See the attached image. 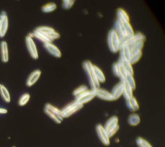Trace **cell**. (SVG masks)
Masks as SVG:
<instances>
[{"instance_id":"30","label":"cell","mask_w":165,"mask_h":147,"mask_svg":"<svg viewBox=\"0 0 165 147\" xmlns=\"http://www.w3.org/2000/svg\"><path fill=\"white\" fill-rule=\"evenodd\" d=\"M136 144L138 147H153L148 141L142 137H137L136 139Z\"/></svg>"},{"instance_id":"21","label":"cell","mask_w":165,"mask_h":147,"mask_svg":"<svg viewBox=\"0 0 165 147\" xmlns=\"http://www.w3.org/2000/svg\"><path fill=\"white\" fill-rule=\"evenodd\" d=\"M141 118L139 115L137 113H132L131 115H129L128 119V124L132 127H136L140 123Z\"/></svg>"},{"instance_id":"18","label":"cell","mask_w":165,"mask_h":147,"mask_svg":"<svg viewBox=\"0 0 165 147\" xmlns=\"http://www.w3.org/2000/svg\"><path fill=\"white\" fill-rule=\"evenodd\" d=\"M123 83H124V88H123V91L122 96H123L126 101H128L129 99H130L132 97H134L133 95L134 90L132 89L131 87L129 86L128 84H127L125 82H124Z\"/></svg>"},{"instance_id":"15","label":"cell","mask_w":165,"mask_h":147,"mask_svg":"<svg viewBox=\"0 0 165 147\" xmlns=\"http://www.w3.org/2000/svg\"><path fill=\"white\" fill-rule=\"evenodd\" d=\"M41 75V71L40 70H35L30 75L27 80H26V84L28 87L33 86L37 82Z\"/></svg>"},{"instance_id":"7","label":"cell","mask_w":165,"mask_h":147,"mask_svg":"<svg viewBox=\"0 0 165 147\" xmlns=\"http://www.w3.org/2000/svg\"><path fill=\"white\" fill-rule=\"evenodd\" d=\"M25 40L26 47H27L28 51L32 58L34 60L38 59L39 55L38 49L33 38L30 35H28L27 37H26Z\"/></svg>"},{"instance_id":"3","label":"cell","mask_w":165,"mask_h":147,"mask_svg":"<svg viewBox=\"0 0 165 147\" xmlns=\"http://www.w3.org/2000/svg\"><path fill=\"white\" fill-rule=\"evenodd\" d=\"M107 44L112 53H116L119 51L120 46L119 38L113 29H111L108 33Z\"/></svg>"},{"instance_id":"24","label":"cell","mask_w":165,"mask_h":147,"mask_svg":"<svg viewBox=\"0 0 165 147\" xmlns=\"http://www.w3.org/2000/svg\"><path fill=\"white\" fill-rule=\"evenodd\" d=\"M0 94L1 95V97L7 103L10 102V95L8 89L5 88L4 86L0 84Z\"/></svg>"},{"instance_id":"28","label":"cell","mask_w":165,"mask_h":147,"mask_svg":"<svg viewBox=\"0 0 165 147\" xmlns=\"http://www.w3.org/2000/svg\"><path fill=\"white\" fill-rule=\"evenodd\" d=\"M142 55H143L142 51H139L137 53L131 54V56H130V60H129V62H130L132 65L136 64L137 62L139 61V60L142 57Z\"/></svg>"},{"instance_id":"10","label":"cell","mask_w":165,"mask_h":147,"mask_svg":"<svg viewBox=\"0 0 165 147\" xmlns=\"http://www.w3.org/2000/svg\"><path fill=\"white\" fill-rule=\"evenodd\" d=\"M119 127V119L117 116H112L107 121L104 128L106 131L109 134L110 132L114 130L116 128Z\"/></svg>"},{"instance_id":"9","label":"cell","mask_w":165,"mask_h":147,"mask_svg":"<svg viewBox=\"0 0 165 147\" xmlns=\"http://www.w3.org/2000/svg\"><path fill=\"white\" fill-rule=\"evenodd\" d=\"M94 94L95 95V97H98L101 100L106 101H113V97H112L111 93L105 89H101V88H97L93 89Z\"/></svg>"},{"instance_id":"35","label":"cell","mask_w":165,"mask_h":147,"mask_svg":"<svg viewBox=\"0 0 165 147\" xmlns=\"http://www.w3.org/2000/svg\"><path fill=\"white\" fill-rule=\"evenodd\" d=\"M0 25H1V20H0Z\"/></svg>"},{"instance_id":"29","label":"cell","mask_w":165,"mask_h":147,"mask_svg":"<svg viewBox=\"0 0 165 147\" xmlns=\"http://www.w3.org/2000/svg\"><path fill=\"white\" fill-rule=\"evenodd\" d=\"M123 24V25L125 27V31L127 32V34L128 35V37H132L134 36L135 34V32L134 29L132 28V27L131 24L130 23V22H122Z\"/></svg>"},{"instance_id":"6","label":"cell","mask_w":165,"mask_h":147,"mask_svg":"<svg viewBox=\"0 0 165 147\" xmlns=\"http://www.w3.org/2000/svg\"><path fill=\"white\" fill-rule=\"evenodd\" d=\"M112 71L114 76L119 78L121 82H125V78L127 75V73L126 72L121 63L117 62L112 65Z\"/></svg>"},{"instance_id":"2","label":"cell","mask_w":165,"mask_h":147,"mask_svg":"<svg viewBox=\"0 0 165 147\" xmlns=\"http://www.w3.org/2000/svg\"><path fill=\"white\" fill-rule=\"evenodd\" d=\"M44 112L47 114V115L49 116L57 124L61 123L62 121H63L64 117L61 110L52 104H47L45 106Z\"/></svg>"},{"instance_id":"13","label":"cell","mask_w":165,"mask_h":147,"mask_svg":"<svg viewBox=\"0 0 165 147\" xmlns=\"http://www.w3.org/2000/svg\"><path fill=\"white\" fill-rule=\"evenodd\" d=\"M119 61H129L131 56V52L128 46H123L119 48Z\"/></svg>"},{"instance_id":"1","label":"cell","mask_w":165,"mask_h":147,"mask_svg":"<svg viewBox=\"0 0 165 147\" xmlns=\"http://www.w3.org/2000/svg\"><path fill=\"white\" fill-rule=\"evenodd\" d=\"M83 68L84 71L86 73L87 79L91 87V89H95L97 88H100V83L98 82L96 79V77L95 75L94 70V65L92 63L89 61L86 60L83 63Z\"/></svg>"},{"instance_id":"34","label":"cell","mask_w":165,"mask_h":147,"mask_svg":"<svg viewBox=\"0 0 165 147\" xmlns=\"http://www.w3.org/2000/svg\"><path fill=\"white\" fill-rule=\"evenodd\" d=\"M7 110L4 108H0V113H7Z\"/></svg>"},{"instance_id":"8","label":"cell","mask_w":165,"mask_h":147,"mask_svg":"<svg viewBox=\"0 0 165 147\" xmlns=\"http://www.w3.org/2000/svg\"><path fill=\"white\" fill-rule=\"evenodd\" d=\"M95 97V95L92 89H88V90L83 92L82 94L76 98V101L84 105L92 101Z\"/></svg>"},{"instance_id":"32","label":"cell","mask_w":165,"mask_h":147,"mask_svg":"<svg viewBox=\"0 0 165 147\" xmlns=\"http://www.w3.org/2000/svg\"><path fill=\"white\" fill-rule=\"evenodd\" d=\"M30 97H31V96H30L29 94H25L24 95H23L19 98V106H24V105H25L30 100Z\"/></svg>"},{"instance_id":"11","label":"cell","mask_w":165,"mask_h":147,"mask_svg":"<svg viewBox=\"0 0 165 147\" xmlns=\"http://www.w3.org/2000/svg\"><path fill=\"white\" fill-rule=\"evenodd\" d=\"M44 47L47 51L51 55L56 58H61L62 54L59 48L54 45L52 43H47L44 44Z\"/></svg>"},{"instance_id":"23","label":"cell","mask_w":165,"mask_h":147,"mask_svg":"<svg viewBox=\"0 0 165 147\" xmlns=\"http://www.w3.org/2000/svg\"><path fill=\"white\" fill-rule=\"evenodd\" d=\"M34 31L40 32V33L45 35L46 37H48V36L51 33H52L53 32H54L55 30L52 27H50L42 26V27H39L36 29Z\"/></svg>"},{"instance_id":"27","label":"cell","mask_w":165,"mask_h":147,"mask_svg":"<svg viewBox=\"0 0 165 147\" xmlns=\"http://www.w3.org/2000/svg\"><path fill=\"white\" fill-rule=\"evenodd\" d=\"M125 82L128 84L130 86L132 89L134 90L136 88V80H135L134 77L132 75H130V74H127V77L125 78Z\"/></svg>"},{"instance_id":"5","label":"cell","mask_w":165,"mask_h":147,"mask_svg":"<svg viewBox=\"0 0 165 147\" xmlns=\"http://www.w3.org/2000/svg\"><path fill=\"white\" fill-rule=\"evenodd\" d=\"M96 132L97 135L100 139L101 143L105 146H109L110 144V137L107 132L104 129V127L101 124H99L96 126Z\"/></svg>"},{"instance_id":"12","label":"cell","mask_w":165,"mask_h":147,"mask_svg":"<svg viewBox=\"0 0 165 147\" xmlns=\"http://www.w3.org/2000/svg\"><path fill=\"white\" fill-rule=\"evenodd\" d=\"M123 88H124V83L123 82H119L118 84L113 87L112 91H111V94H112V97H113L114 101L119 99V98L123 95Z\"/></svg>"},{"instance_id":"14","label":"cell","mask_w":165,"mask_h":147,"mask_svg":"<svg viewBox=\"0 0 165 147\" xmlns=\"http://www.w3.org/2000/svg\"><path fill=\"white\" fill-rule=\"evenodd\" d=\"M1 25H0V37L3 38L5 35L7 31L8 27V20L6 14H3L1 16Z\"/></svg>"},{"instance_id":"26","label":"cell","mask_w":165,"mask_h":147,"mask_svg":"<svg viewBox=\"0 0 165 147\" xmlns=\"http://www.w3.org/2000/svg\"><path fill=\"white\" fill-rule=\"evenodd\" d=\"M118 62L121 63V64H122V65L123 66L126 72H127L128 74L134 75V69H133V66H132V65L129 62V61H119V60H118Z\"/></svg>"},{"instance_id":"25","label":"cell","mask_w":165,"mask_h":147,"mask_svg":"<svg viewBox=\"0 0 165 147\" xmlns=\"http://www.w3.org/2000/svg\"><path fill=\"white\" fill-rule=\"evenodd\" d=\"M57 8V5L55 3H49L46 5H43L41 7V11L44 13H50L54 11Z\"/></svg>"},{"instance_id":"16","label":"cell","mask_w":165,"mask_h":147,"mask_svg":"<svg viewBox=\"0 0 165 147\" xmlns=\"http://www.w3.org/2000/svg\"><path fill=\"white\" fill-rule=\"evenodd\" d=\"M117 20L121 22H130V18L128 14L121 8L117 10Z\"/></svg>"},{"instance_id":"22","label":"cell","mask_w":165,"mask_h":147,"mask_svg":"<svg viewBox=\"0 0 165 147\" xmlns=\"http://www.w3.org/2000/svg\"><path fill=\"white\" fill-rule=\"evenodd\" d=\"M32 34V37H34V38H36L37 40H38L39 41H41V42H43L44 44H47V43H52V41H51L49 40V38L46 37L45 35L40 33V32L34 31V32H33V33Z\"/></svg>"},{"instance_id":"33","label":"cell","mask_w":165,"mask_h":147,"mask_svg":"<svg viewBox=\"0 0 165 147\" xmlns=\"http://www.w3.org/2000/svg\"><path fill=\"white\" fill-rule=\"evenodd\" d=\"M75 3V1L74 0H64L63 1L62 4V7L65 10H68L72 7Z\"/></svg>"},{"instance_id":"20","label":"cell","mask_w":165,"mask_h":147,"mask_svg":"<svg viewBox=\"0 0 165 147\" xmlns=\"http://www.w3.org/2000/svg\"><path fill=\"white\" fill-rule=\"evenodd\" d=\"M94 73L96 79L100 84L103 83L106 81V77L104 75V73L103 72L100 68H98L96 65H94Z\"/></svg>"},{"instance_id":"31","label":"cell","mask_w":165,"mask_h":147,"mask_svg":"<svg viewBox=\"0 0 165 147\" xmlns=\"http://www.w3.org/2000/svg\"><path fill=\"white\" fill-rule=\"evenodd\" d=\"M88 89H89L88 88V87L86 86H85V85L81 86L79 87V88H77L73 91V95L74 96L75 98H76L78 97V96H79L81 94H82L83 92L88 90Z\"/></svg>"},{"instance_id":"17","label":"cell","mask_w":165,"mask_h":147,"mask_svg":"<svg viewBox=\"0 0 165 147\" xmlns=\"http://www.w3.org/2000/svg\"><path fill=\"white\" fill-rule=\"evenodd\" d=\"M127 106L128 108L133 112H136L139 109V104L136 97H132L130 99L127 101Z\"/></svg>"},{"instance_id":"19","label":"cell","mask_w":165,"mask_h":147,"mask_svg":"<svg viewBox=\"0 0 165 147\" xmlns=\"http://www.w3.org/2000/svg\"><path fill=\"white\" fill-rule=\"evenodd\" d=\"M1 59L3 62H7L8 61V50L7 43L5 41H1Z\"/></svg>"},{"instance_id":"4","label":"cell","mask_w":165,"mask_h":147,"mask_svg":"<svg viewBox=\"0 0 165 147\" xmlns=\"http://www.w3.org/2000/svg\"><path fill=\"white\" fill-rule=\"evenodd\" d=\"M83 105L77 103L76 101L67 104L63 109L61 110L63 115L64 118H67L69 117L75 113L77 112L78 111L83 108Z\"/></svg>"}]
</instances>
